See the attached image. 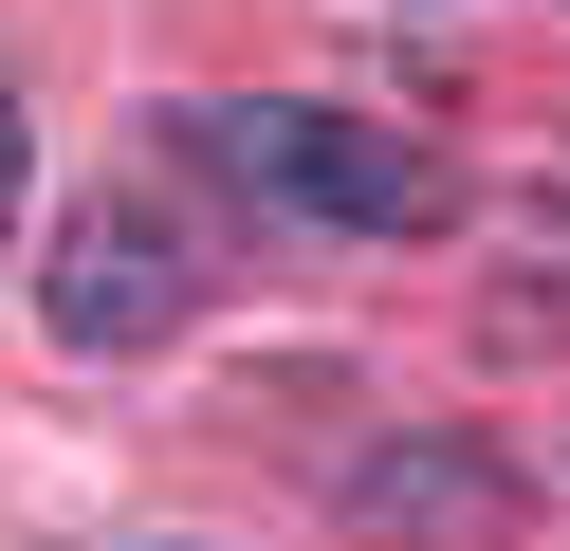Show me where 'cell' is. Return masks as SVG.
Wrapping results in <instances>:
<instances>
[{
  "label": "cell",
  "instance_id": "6da1fadb",
  "mask_svg": "<svg viewBox=\"0 0 570 551\" xmlns=\"http://www.w3.org/2000/svg\"><path fill=\"white\" fill-rule=\"evenodd\" d=\"M203 129V166H239L258 203H295V220H350V239H423V220H460V166L423 129H368V110H295V92H258V110H185Z\"/></svg>",
  "mask_w": 570,
  "mask_h": 551
},
{
  "label": "cell",
  "instance_id": "7a4b0ae2",
  "mask_svg": "<svg viewBox=\"0 0 570 551\" xmlns=\"http://www.w3.org/2000/svg\"><path fill=\"white\" fill-rule=\"evenodd\" d=\"M185 220L166 203H75V239H56V350H166L185 331Z\"/></svg>",
  "mask_w": 570,
  "mask_h": 551
},
{
  "label": "cell",
  "instance_id": "3957f363",
  "mask_svg": "<svg viewBox=\"0 0 570 551\" xmlns=\"http://www.w3.org/2000/svg\"><path fill=\"white\" fill-rule=\"evenodd\" d=\"M0 203H19V92H0Z\"/></svg>",
  "mask_w": 570,
  "mask_h": 551
}]
</instances>
